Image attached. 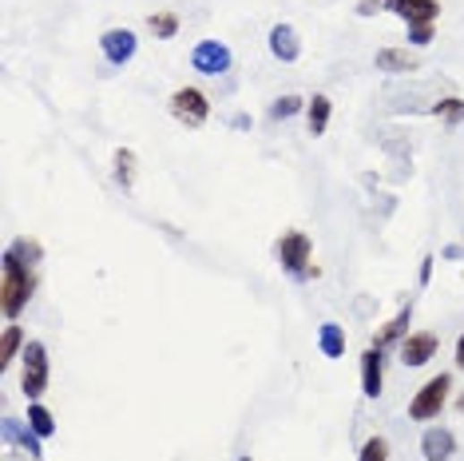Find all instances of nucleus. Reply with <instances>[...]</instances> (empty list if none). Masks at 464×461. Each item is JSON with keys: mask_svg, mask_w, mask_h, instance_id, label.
Masks as SVG:
<instances>
[{"mask_svg": "<svg viewBox=\"0 0 464 461\" xmlns=\"http://www.w3.org/2000/svg\"><path fill=\"white\" fill-rule=\"evenodd\" d=\"M429 279H433V255H425V259H421V287H425Z\"/></svg>", "mask_w": 464, "mask_h": 461, "instance_id": "cd10ccee", "label": "nucleus"}, {"mask_svg": "<svg viewBox=\"0 0 464 461\" xmlns=\"http://www.w3.org/2000/svg\"><path fill=\"white\" fill-rule=\"evenodd\" d=\"M302 104H305L302 96H282V100H274L271 116H274V119H290V116H298V112H302Z\"/></svg>", "mask_w": 464, "mask_h": 461, "instance_id": "b1692460", "label": "nucleus"}, {"mask_svg": "<svg viewBox=\"0 0 464 461\" xmlns=\"http://www.w3.org/2000/svg\"><path fill=\"white\" fill-rule=\"evenodd\" d=\"M24 346H28L24 343V330L16 326V322H13V326H4V335H0V366H13V358L21 354Z\"/></svg>", "mask_w": 464, "mask_h": 461, "instance_id": "a211bd4d", "label": "nucleus"}, {"mask_svg": "<svg viewBox=\"0 0 464 461\" xmlns=\"http://www.w3.org/2000/svg\"><path fill=\"white\" fill-rule=\"evenodd\" d=\"M449 390H452V378H449V374L429 378V382H425L421 390L413 394L409 418H413V422H433V418H441V410L449 405Z\"/></svg>", "mask_w": 464, "mask_h": 461, "instance_id": "7ed1b4c3", "label": "nucleus"}, {"mask_svg": "<svg viewBox=\"0 0 464 461\" xmlns=\"http://www.w3.org/2000/svg\"><path fill=\"white\" fill-rule=\"evenodd\" d=\"M111 163H116V183L124 191H132L135 187V152H132V147H119Z\"/></svg>", "mask_w": 464, "mask_h": 461, "instance_id": "6ab92c4d", "label": "nucleus"}, {"mask_svg": "<svg viewBox=\"0 0 464 461\" xmlns=\"http://www.w3.org/2000/svg\"><path fill=\"white\" fill-rule=\"evenodd\" d=\"M147 24H151V32L159 36V40H171V36L179 32V16H175V13H155Z\"/></svg>", "mask_w": 464, "mask_h": 461, "instance_id": "4be33fe9", "label": "nucleus"}, {"mask_svg": "<svg viewBox=\"0 0 464 461\" xmlns=\"http://www.w3.org/2000/svg\"><path fill=\"white\" fill-rule=\"evenodd\" d=\"M171 116L179 119V124H187V127H202L207 124V116H211V100L202 96L199 88H179L171 96Z\"/></svg>", "mask_w": 464, "mask_h": 461, "instance_id": "423d86ee", "label": "nucleus"}, {"mask_svg": "<svg viewBox=\"0 0 464 461\" xmlns=\"http://www.w3.org/2000/svg\"><path fill=\"white\" fill-rule=\"evenodd\" d=\"M433 116H441L444 124H460L464 119V100H457V96L441 100V104H433Z\"/></svg>", "mask_w": 464, "mask_h": 461, "instance_id": "5701e85b", "label": "nucleus"}, {"mask_svg": "<svg viewBox=\"0 0 464 461\" xmlns=\"http://www.w3.org/2000/svg\"><path fill=\"white\" fill-rule=\"evenodd\" d=\"M382 13L401 16L405 29H409V24H437L441 4L437 0H382Z\"/></svg>", "mask_w": 464, "mask_h": 461, "instance_id": "0eeeda50", "label": "nucleus"}, {"mask_svg": "<svg viewBox=\"0 0 464 461\" xmlns=\"http://www.w3.org/2000/svg\"><path fill=\"white\" fill-rule=\"evenodd\" d=\"M437 354V335L433 330H421V335H405L401 338V362L405 366H425Z\"/></svg>", "mask_w": 464, "mask_h": 461, "instance_id": "9d476101", "label": "nucleus"}, {"mask_svg": "<svg viewBox=\"0 0 464 461\" xmlns=\"http://www.w3.org/2000/svg\"><path fill=\"white\" fill-rule=\"evenodd\" d=\"M8 251H13V255H16V259H21V263H28V266H36V263L44 259V247L36 243V239H16V243L8 247Z\"/></svg>", "mask_w": 464, "mask_h": 461, "instance_id": "412c9836", "label": "nucleus"}, {"mask_svg": "<svg viewBox=\"0 0 464 461\" xmlns=\"http://www.w3.org/2000/svg\"><path fill=\"white\" fill-rule=\"evenodd\" d=\"M24 374H21V386H24V398H40L48 390V346L44 343H28L24 346Z\"/></svg>", "mask_w": 464, "mask_h": 461, "instance_id": "20e7f679", "label": "nucleus"}, {"mask_svg": "<svg viewBox=\"0 0 464 461\" xmlns=\"http://www.w3.org/2000/svg\"><path fill=\"white\" fill-rule=\"evenodd\" d=\"M361 461H389V441L385 438H369L361 446Z\"/></svg>", "mask_w": 464, "mask_h": 461, "instance_id": "393cba45", "label": "nucleus"}, {"mask_svg": "<svg viewBox=\"0 0 464 461\" xmlns=\"http://www.w3.org/2000/svg\"><path fill=\"white\" fill-rule=\"evenodd\" d=\"M238 461H250V457H238Z\"/></svg>", "mask_w": 464, "mask_h": 461, "instance_id": "c756f323", "label": "nucleus"}, {"mask_svg": "<svg viewBox=\"0 0 464 461\" xmlns=\"http://www.w3.org/2000/svg\"><path fill=\"white\" fill-rule=\"evenodd\" d=\"M99 48H104L107 64L124 68V64H132V60H135L139 40H135V32H132V29H107L104 36H99Z\"/></svg>", "mask_w": 464, "mask_h": 461, "instance_id": "6e6552de", "label": "nucleus"}, {"mask_svg": "<svg viewBox=\"0 0 464 461\" xmlns=\"http://www.w3.org/2000/svg\"><path fill=\"white\" fill-rule=\"evenodd\" d=\"M271 52L282 64H294L302 57V40H298V32H294V24H274L271 29Z\"/></svg>", "mask_w": 464, "mask_h": 461, "instance_id": "f8f14e48", "label": "nucleus"}, {"mask_svg": "<svg viewBox=\"0 0 464 461\" xmlns=\"http://www.w3.org/2000/svg\"><path fill=\"white\" fill-rule=\"evenodd\" d=\"M409 44H417V48H429V44H433V24H409Z\"/></svg>", "mask_w": 464, "mask_h": 461, "instance_id": "a878e982", "label": "nucleus"}, {"mask_svg": "<svg viewBox=\"0 0 464 461\" xmlns=\"http://www.w3.org/2000/svg\"><path fill=\"white\" fill-rule=\"evenodd\" d=\"M4 441H8V446L28 449L32 457H40V433H36L32 426H21L16 418H4Z\"/></svg>", "mask_w": 464, "mask_h": 461, "instance_id": "4468645a", "label": "nucleus"}, {"mask_svg": "<svg viewBox=\"0 0 464 461\" xmlns=\"http://www.w3.org/2000/svg\"><path fill=\"white\" fill-rule=\"evenodd\" d=\"M457 366H460V370H464V335L457 338Z\"/></svg>", "mask_w": 464, "mask_h": 461, "instance_id": "c85d7f7f", "label": "nucleus"}, {"mask_svg": "<svg viewBox=\"0 0 464 461\" xmlns=\"http://www.w3.org/2000/svg\"><path fill=\"white\" fill-rule=\"evenodd\" d=\"M377 72H389V76L417 72V60L409 57V48H382L377 52Z\"/></svg>", "mask_w": 464, "mask_h": 461, "instance_id": "2eb2a0df", "label": "nucleus"}, {"mask_svg": "<svg viewBox=\"0 0 464 461\" xmlns=\"http://www.w3.org/2000/svg\"><path fill=\"white\" fill-rule=\"evenodd\" d=\"M36 291V271L28 263H21L13 251H4V279H0V310H4V318L13 322L21 310L28 307V299H32Z\"/></svg>", "mask_w": 464, "mask_h": 461, "instance_id": "f257e3e1", "label": "nucleus"}, {"mask_svg": "<svg viewBox=\"0 0 464 461\" xmlns=\"http://www.w3.org/2000/svg\"><path fill=\"white\" fill-rule=\"evenodd\" d=\"M385 386V358L377 346H369L365 354H361V394L365 398H377Z\"/></svg>", "mask_w": 464, "mask_h": 461, "instance_id": "1a4fd4ad", "label": "nucleus"}, {"mask_svg": "<svg viewBox=\"0 0 464 461\" xmlns=\"http://www.w3.org/2000/svg\"><path fill=\"white\" fill-rule=\"evenodd\" d=\"M330 116H333L330 96H314L310 104H305V124H310V135H326Z\"/></svg>", "mask_w": 464, "mask_h": 461, "instance_id": "dca6fc26", "label": "nucleus"}, {"mask_svg": "<svg viewBox=\"0 0 464 461\" xmlns=\"http://www.w3.org/2000/svg\"><path fill=\"white\" fill-rule=\"evenodd\" d=\"M318 346L326 358H341L346 354V330H341L338 322H326V326L318 330Z\"/></svg>", "mask_w": 464, "mask_h": 461, "instance_id": "f3484780", "label": "nucleus"}, {"mask_svg": "<svg viewBox=\"0 0 464 461\" xmlns=\"http://www.w3.org/2000/svg\"><path fill=\"white\" fill-rule=\"evenodd\" d=\"M28 426L40 433V438H52V433H56V418H52L48 405H40V402L28 405Z\"/></svg>", "mask_w": 464, "mask_h": 461, "instance_id": "aec40b11", "label": "nucleus"}, {"mask_svg": "<svg viewBox=\"0 0 464 461\" xmlns=\"http://www.w3.org/2000/svg\"><path fill=\"white\" fill-rule=\"evenodd\" d=\"M421 454H425V461H449L452 454H457V438H452V430H444V426L425 430Z\"/></svg>", "mask_w": 464, "mask_h": 461, "instance_id": "9b49d317", "label": "nucleus"}, {"mask_svg": "<svg viewBox=\"0 0 464 461\" xmlns=\"http://www.w3.org/2000/svg\"><path fill=\"white\" fill-rule=\"evenodd\" d=\"M230 64H235V57L222 40H199L191 48V68L202 76H222V72H230Z\"/></svg>", "mask_w": 464, "mask_h": 461, "instance_id": "39448f33", "label": "nucleus"}, {"mask_svg": "<svg viewBox=\"0 0 464 461\" xmlns=\"http://www.w3.org/2000/svg\"><path fill=\"white\" fill-rule=\"evenodd\" d=\"M274 255L278 263H282L286 274H294V279H310V274H318V266H314V247H310V235L305 230H286L282 239L274 243Z\"/></svg>", "mask_w": 464, "mask_h": 461, "instance_id": "f03ea898", "label": "nucleus"}, {"mask_svg": "<svg viewBox=\"0 0 464 461\" xmlns=\"http://www.w3.org/2000/svg\"><path fill=\"white\" fill-rule=\"evenodd\" d=\"M409 322H413V302H409V307H401V310H397V315H393V318H389V322H385V326H382V330H377L374 346H377V350H385V346L401 343V338H405V330H409Z\"/></svg>", "mask_w": 464, "mask_h": 461, "instance_id": "ddd939ff", "label": "nucleus"}, {"mask_svg": "<svg viewBox=\"0 0 464 461\" xmlns=\"http://www.w3.org/2000/svg\"><path fill=\"white\" fill-rule=\"evenodd\" d=\"M357 13H361V16H374V13H382V0H361V4H357Z\"/></svg>", "mask_w": 464, "mask_h": 461, "instance_id": "bb28decb", "label": "nucleus"}]
</instances>
